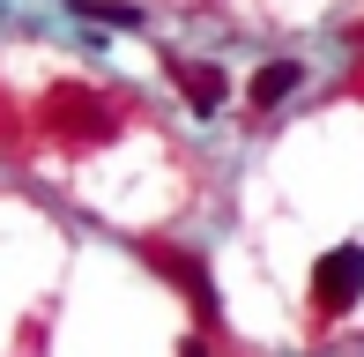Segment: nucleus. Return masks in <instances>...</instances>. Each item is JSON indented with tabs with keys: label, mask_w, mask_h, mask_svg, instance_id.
Listing matches in <instances>:
<instances>
[{
	"label": "nucleus",
	"mask_w": 364,
	"mask_h": 357,
	"mask_svg": "<svg viewBox=\"0 0 364 357\" xmlns=\"http://www.w3.org/2000/svg\"><path fill=\"white\" fill-rule=\"evenodd\" d=\"M357 298H364V246L342 238V246H327L320 261H312V305H320V313H350Z\"/></svg>",
	"instance_id": "1"
},
{
	"label": "nucleus",
	"mask_w": 364,
	"mask_h": 357,
	"mask_svg": "<svg viewBox=\"0 0 364 357\" xmlns=\"http://www.w3.org/2000/svg\"><path fill=\"white\" fill-rule=\"evenodd\" d=\"M164 68H171V82L186 90V105L201 112V119H208V112H223V97H230V75L216 68V60H178V53H164Z\"/></svg>",
	"instance_id": "2"
},
{
	"label": "nucleus",
	"mask_w": 364,
	"mask_h": 357,
	"mask_svg": "<svg viewBox=\"0 0 364 357\" xmlns=\"http://www.w3.org/2000/svg\"><path fill=\"white\" fill-rule=\"evenodd\" d=\"M149 253V268H164V275H178V290H186V305L201 320H216V283H208V268L193 261V253H178V246H141Z\"/></svg>",
	"instance_id": "3"
},
{
	"label": "nucleus",
	"mask_w": 364,
	"mask_h": 357,
	"mask_svg": "<svg viewBox=\"0 0 364 357\" xmlns=\"http://www.w3.org/2000/svg\"><path fill=\"white\" fill-rule=\"evenodd\" d=\"M297 90H305V60H268V68H253V82H245V105H253V112H275Z\"/></svg>",
	"instance_id": "4"
},
{
	"label": "nucleus",
	"mask_w": 364,
	"mask_h": 357,
	"mask_svg": "<svg viewBox=\"0 0 364 357\" xmlns=\"http://www.w3.org/2000/svg\"><path fill=\"white\" fill-rule=\"evenodd\" d=\"M45 112H60V127H68V134H82V142L112 134V119H82V112H105L90 90H53V105H45Z\"/></svg>",
	"instance_id": "5"
},
{
	"label": "nucleus",
	"mask_w": 364,
	"mask_h": 357,
	"mask_svg": "<svg viewBox=\"0 0 364 357\" xmlns=\"http://www.w3.org/2000/svg\"><path fill=\"white\" fill-rule=\"evenodd\" d=\"M75 15H90V23H119V30L141 23V8H127V0H75Z\"/></svg>",
	"instance_id": "6"
},
{
	"label": "nucleus",
	"mask_w": 364,
	"mask_h": 357,
	"mask_svg": "<svg viewBox=\"0 0 364 357\" xmlns=\"http://www.w3.org/2000/svg\"><path fill=\"white\" fill-rule=\"evenodd\" d=\"M178 357H208V350H201V343H178Z\"/></svg>",
	"instance_id": "7"
}]
</instances>
